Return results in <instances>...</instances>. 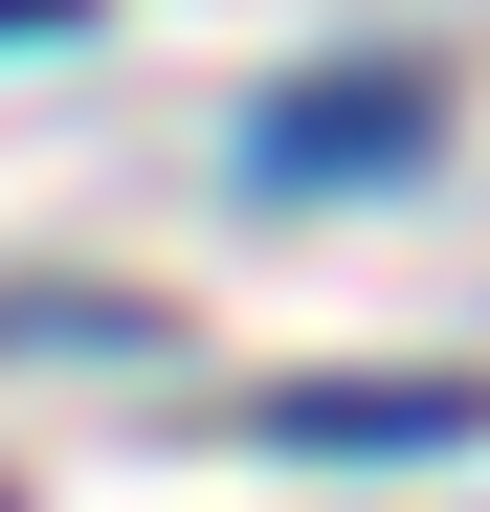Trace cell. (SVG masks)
Wrapping results in <instances>:
<instances>
[{
    "label": "cell",
    "mask_w": 490,
    "mask_h": 512,
    "mask_svg": "<svg viewBox=\"0 0 490 512\" xmlns=\"http://www.w3.org/2000/svg\"><path fill=\"white\" fill-rule=\"evenodd\" d=\"M468 423H490V379H290L268 446H335L357 468V446H468Z\"/></svg>",
    "instance_id": "2"
},
{
    "label": "cell",
    "mask_w": 490,
    "mask_h": 512,
    "mask_svg": "<svg viewBox=\"0 0 490 512\" xmlns=\"http://www.w3.org/2000/svg\"><path fill=\"white\" fill-rule=\"evenodd\" d=\"M424 134H446L424 67H335V90H268V112H245V156H268V179H401Z\"/></svg>",
    "instance_id": "1"
},
{
    "label": "cell",
    "mask_w": 490,
    "mask_h": 512,
    "mask_svg": "<svg viewBox=\"0 0 490 512\" xmlns=\"http://www.w3.org/2000/svg\"><path fill=\"white\" fill-rule=\"evenodd\" d=\"M45 23H90V0H0V45H45Z\"/></svg>",
    "instance_id": "3"
}]
</instances>
